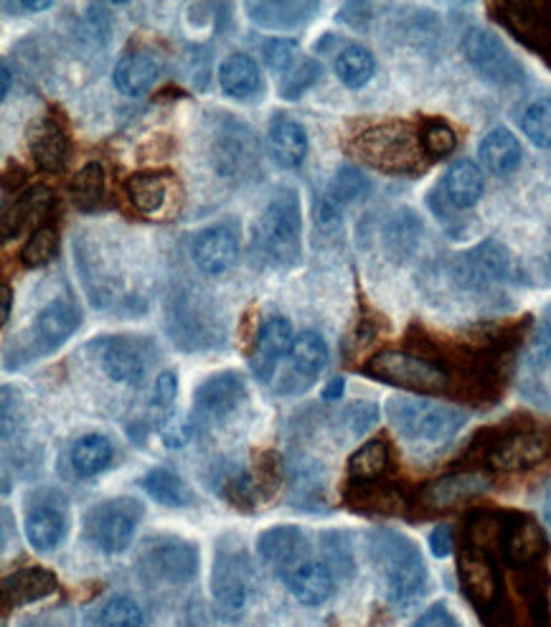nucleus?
Listing matches in <instances>:
<instances>
[{"label":"nucleus","instance_id":"56","mask_svg":"<svg viewBox=\"0 0 551 627\" xmlns=\"http://www.w3.org/2000/svg\"><path fill=\"white\" fill-rule=\"evenodd\" d=\"M544 523H547V529H549V533H551V498H549L547 506H544Z\"/></svg>","mask_w":551,"mask_h":627},{"label":"nucleus","instance_id":"25","mask_svg":"<svg viewBox=\"0 0 551 627\" xmlns=\"http://www.w3.org/2000/svg\"><path fill=\"white\" fill-rule=\"evenodd\" d=\"M478 156L488 171H494L496 176L513 173L521 163V142L516 140V135L508 127H496L480 140Z\"/></svg>","mask_w":551,"mask_h":627},{"label":"nucleus","instance_id":"23","mask_svg":"<svg viewBox=\"0 0 551 627\" xmlns=\"http://www.w3.org/2000/svg\"><path fill=\"white\" fill-rule=\"evenodd\" d=\"M66 536V519L54 506H36L25 516V539L36 552H54Z\"/></svg>","mask_w":551,"mask_h":627},{"label":"nucleus","instance_id":"50","mask_svg":"<svg viewBox=\"0 0 551 627\" xmlns=\"http://www.w3.org/2000/svg\"><path fill=\"white\" fill-rule=\"evenodd\" d=\"M414 627H457V620L451 615V609L445 605H435L430 607L425 615L420 617L417 625Z\"/></svg>","mask_w":551,"mask_h":627},{"label":"nucleus","instance_id":"44","mask_svg":"<svg viewBox=\"0 0 551 627\" xmlns=\"http://www.w3.org/2000/svg\"><path fill=\"white\" fill-rule=\"evenodd\" d=\"M508 554L516 562H529L537 554H541L544 549V539H541V531L533 527L531 521H523L519 527H513L511 536H508Z\"/></svg>","mask_w":551,"mask_h":627},{"label":"nucleus","instance_id":"32","mask_svg":"<svg viewBox=\"0 0 551 627\" xmlns=\"http://www.w3.org/2000/svg\"><path fill=\"white\" fill-rule=\"evenodd\" d=\"M140 486L152 498V501H158L160 506L186 508V506H191V501H193L191 490L186 488L183 480L168 468H152L150 472L142 476Z\"/></svg>","mask_w":551,"mask_h":627},{"label":"nucleus","instance_id":"43","mask_svg":"<svg viewBox=\"0 0 551 627\" xmlns=\"http://www.w3.org/2000/svg\"><path fill=\"white\" fill-rule=\"evenodd\" d=\"M389 465V450L381 439L363 445L351 457V476L353 478H377L386 470Z\"/></svg>","mask_w":551,"mask_h":627},{"label":"nucleus","instance_id":"7","mask_svg":"<svg viewBox=\"0 0 551 627\" xmlns=\"http://www.w3.org/2000/svg\"><path fill=\"white\" fill-rule=\"evenodd\" d=\"M262 150L254 132L242 123L222 125L214 140V168L226 181H250L259 173Z\"/></svg>","mask_w":551,"mask_h":627},{"label":"nucleus","instance_id":"3","mask_svg":"<svg viewBox=\"0 0 551 627\" xmlns=\"http://www.w3.org/2000/svg\"><path fill=\"white\" fill-rule=\"evenodd\" d=\"M374 554L381 572H384L389 597L394 603L420 595L422 587H425L427 572L417 546L410 539L392 531H381L374 536Z\"/></svg>","mask_w":551,"mask_h":627},{"label":"nucleus","instance_id":"42","mask_svg":"<svg viewBox=\"0 0 551 627\" xmlns=\"http://www.w3.org/2000/svg\"><path fill=\"white\" fill-rule=\"evenodd\" d=\"M56 247H59V236L54 229L41 226L31 234V240L23 244L21 262L25 267H44L51 259H54Z\"/></svg>","mask_w":551,"mask_h":627},{"label":"nucleus","instance_id":"4","mask_svg":"<svg viewBox=\"0 0 551 627\" xmlns=\"http://www.w3.org/2000/svg\"><path fill=\"white\" fill-rule=\"evenodd\" d=\"M351 152L363 163L379 168L386 173H410L420 166L422 152L414 142V135L402 123L377 125L359 135Z\"/></svg>","mask_w":551,"mask_h":627},{"label":"nucleus","instance_id":"40","mask_svg":"<svg viewBox=\"0 0 551 627\" xmlns=\"http://www.w3.org/2000/svg\"><path fill=\"white\" fill-rule=\"evenodd\" d=\"M320 76V64L310 56H300V62L290 72L279 76V95L285 99H298L305 89L312 87Z\"/></svg>","mask_w":551,"mask_h":627},{"label":"nucleus","instance_id":"6","mask_svg":"<svg viewBox=\"0 0 551 627\" xmlns=\"http://www.w3.org/2000/svg\"><path fill=\"white\" fill-rule=\"evenodd\" d=\"M142 506L133 498H115L87 513V536L107 554H123L133 544Z\"/></svg>","mask_w":551,"mask_h":627},{"label":"nucleus","instance_id":"24","mask_svg":"<svg viewBox=\"0 0 551 627\" xmlns=\"http://www.w3.org/2000/svg\"><path fill=\"white\" fill-rule=\"evenodd\" d=\"M250 19L265 29H295L312 19V13L320 11L318 3H287V0H277V3H247Z\"/></svg>","mask_w":551,"mask_h":627},{"label":"nucleus","instance_id":"27","mask_svg":"<svg viewBox=\"0 0 551 627\" xmlns=\"http://www.w3.org/2000/svg\"><path fill=\"white\" fill-rule=\"evenodd\" d=\"M99 361L105 374L117 384H138L142 374H146V359L135 346L125 341H109L102 349Z\"/></svg>","mask_w":551,"mask_h":627},{"label":"nucleus","instance_id":"1","mask_svg":"<svg viewBox=\"0 0 551 627\" xmlns=\"http://www.w3.org/2000/svg\"><path fill=\"white\" fill-rule=\"evenodd\" d=\"M300 196L295 189H279L254 224V252L269 267L287 269L300 262Z\"/></svg>","mask_w":551,"mask_h":627},{"label":"nucleus","instance_id":"10","mask_svg":"<svg viewBox=\"0 0 551 627\" xmlns=\"http://www.w3.org/2000/svg\"><path fill=\"white\" fill-rule=\"evenodd\" d=\"M193 262L203 275H224L240 257V232L234 224H214L193 236Z\"/></svg>","mask_w":551,"mask_h":627},{"label":"nucleus","instance_id":"2","mask_svg":"<svg viewBox=\"0 0 551 627\" xmlns=\"http://www.w3.org/2000/svg\"><path fill=\"white\" fill-rule=\"evenodd\" d=\"M389 419L402 437L412 443H447L465 425V412L455 406L410 400V396H396L389 402Z\"/></svg>","mask_w":551,"mask_h":627},{"label":"nucleus","instance_id":"47","mask_svg":"<svg viewBox=\"0 0 551 627\" xmlns=\"http://www.w3.org/2000/svg\"><path fill=\"white\" fill-rule=\"evenodd\" d=\"M346 419H349V425L356 435H363V432L377 425L379 410H377V404H371V402H356Z\"/></svg>","mask_w":551,"mask_h":627},{"label":"nucleus","instance_id":"12","mask_svg":"<svg viewBox=\"0 0 551 627\" xmlns=\"http://www.w3.org/2000/svg\"><path fill=\"white\" fill-rule=\"evenodd\" d=\"M214 599L224 617H234L247 603V559L242 554H219L214 564Z\"/></svg>","mask_w":551,"mask_h":627},{"label":"nucleus","instance_id":"37","mask_svg":"<svg viewBox=\"0 0 551 627\" xmlns=\"http://www.w3.org/2000/svg\"><path fill=\"white\" fill-rule=\"evenodd\" d=\"M105 199V173L99 163H87L80 173L74 176L72 183V201L76 209L89 211Z\"/></svg>","mask_w":551,"mask_h":627},{"label":"nucleus","instance_id":"51","mask_svg":"<svg viewBox=\"0 0 551 627\" xmlns=\"http://www.w3.org/2000/svg\"><path fill=\"white\" fill-rule=\"evenodd\" d=\"M430 546H432V554L435 556H447L453 552V533L447 527H437L435 531H432V536H430Z\"/></svg>","mask_w":551,"mask_h":627},{"label":"nucleus","instance_id":"22","mask_svg":"<svg viewBox=\"0 0 551 627\" xmlns=\"http://www.w3.org/2000/svg\"><path fill=\"white\" fill-rule=\"evenodd\" d=\"M290 374L305 381V386H310L312 379L324 374L328 366V346L324 336H318L316 330H303L300 336H295L290 355Z\"/></svg>","mask_w":551,"mask_h":627},{"label":"nucleus","instance_id":"21","mask_svg":"<svg viewBox=\"0 0 551 627\" xmlns=\"http://www.w3.org/2000/svg\"><path fill=\"white\" fill-rule=\"evenodd\" d=\"M80 323H82V316L72 302H66V300L51 302L39 312V318H36L39 343H44L46 349H56V346H62L66 338H72L76 333Z\"/></svg>","mask_w":551,"mask_h":627},{"label":"nucleus","instance_id":"14","mask_svg":"<svg viewBox=\"0 0 551 627\" xmlns=\"http://www.w3.org/2000/svg\"><path fill=\"white\" fill-rule=\"evenodd\" d=\"M295 343L293 326L285 318H267L259 328L257 351L252 355V371L259 381H269L275 374L277 363L290 355Z\"/></svg>","mask_w":551,"mask_h":627},{"label":"nucleus","instance_id":"33","mask_svg":"<svg viewBox=\"0 0 551 627\" xmlns=\"http://www.w3.org/2000/svg\"><path fill=\"white\" fill-rule=\"evenodd\" d=\"M460 580L476 603H488L496 595V572L483 554H465L460 562Z\"/></svg>","mask_w":551,"mask_h":627},{"label":"nucleus","instance_id":"19","mask_svg":"<svg viewBox=\"0 0 551 627\" xmlns=\"http://www.w3.org/2000/svg\"><path fill=\"white\" fill-rule=\"evenodd\" d=\"M160 76V62L148 51H135V54H125L120 62L115 64L113 79L115 87L123 92L125 97H140L156 84Z\"/></svg>","mask_w":551,"mask_h":627},{"label":"nucleus","instance_id":"18","mask_svg":"<svg viewBox=\"0 0 551 627\" xmlns=\"http://www.w3.org/2000/svg\"><path fill=\"white\" fill-rule=\"evenodd\" d=\"M257 549L259 554L265 556V562H269L279 570V574H285L293 570V566H298L305 556V536L300 529L295 527H277V529H269L259 536L257 541Z\"/></svg>","mask_w":551,"mask_h":627},{"label":"nucleus","instance_id":"46","mask_svg":"<svg viewBox=\"0 0 551 627\" xmlns=\"http://www.w3.org/2000/svg\"><path fill=\"white\" fill-rule=\"evenodd\" d=\"M262 56H265V62L269 70H273L275 74H287L293 70L295 64L300 62V46H298V41H293V39H269L265 49H262Z\"/></svg>","mask_w":551,"mask_h":627},{"label":"nucleus","instance_id":"39","mask_svg":"<svg viewBox=\"0 0 551 627\" xmlns=\"http://www.w3.org/2000/svg\"><path fill=\"white\" fill-rule=\"evenodd\" d=\"M521 127L537 148H551V97L537 99L523 113Z\"/></svg>","mask_w":551,"mask_h":627},{"label":"nucleus","instance_id":"9","mask_svg":"<svg viewBox=\"0 0 551 627\" xmlns=\"http://www.w3.org/2000/svg\"><path fill=\"white\" fill-rule=\"evenodd\" d=\"M369 374L394 386L417 389V392H437L445 386V374L432 363L414 359L410 353H379L369 363Z\"/></svg>","mask_w":551,"mask_h":627},{"label":"nucleus","instance_id":"41","mask_svg":"<svg viewBox=\"0 0 551 627\" xmlns=\"http://www.w3.org/2000/svg\"><path fill=\"white\" fill-rule=\"evenodd\" d=\"M142 625H146V615H142L140 605L125 595L109 599L99 613V627H142Z\"/></svg>","mask_w":551,"mask_h":627},{"label":"nucleus","instance_id":"31","mask_svg":"<svg viewBox=\"0 0 551 627\" xmlns=\"http://www.w3.org/2000/svg\"><path fill=\"white\" fill-rule=\"evenodd\" d=\"M72 468L76 476L95 478L113 463V445L102 435H84L72 445Z\"/></svg>","mask_w":551,"mask_h":627},{"label":"nucleus","instance_id":"45","mask_svg":"<svg viewBox=\"0 0 551 627\" xmlns=\"http://www.w3.org/2000/svg\"><path fill=\"white\" fill-rule=\"evenodd\" d=\"M420 142H422V150H425V156L445 158L455 150L457 138H455L453 127L447 123L430 120V123H425V127H422Z\"/></svg>","mask_w":551,"mask_h":627},{"label":"nucleus","instance_id":"52","mask_svg":"<svg viewBox=\"0 0 551 627\" xmlns=\"http://www.w3.org/2000/svg\"><path fill=\"white\" fill-rule=\"evenodd\" d=\"M51 8V3H3V11L11 13V11H25V13H39V11H46Z\"/></svg>","mask_w":551,"mask_h":627},{"label":"nucleus","instance_id":"53","mask_svg":"<svg viewBox=\"0 0 551 627\" xmlns=\"http://www.w3.org/2000/svg\"><path fill=\"white\" fill-rule=\"evenodd\" d=\"M343 389H346V381H343V379H333V381H330V384L324 389V400H326V402L341 400Z\"/></svg>","mask_w":551,"mask_h":627},{"label":"nucleus","instance_id":"36","mask_svg":"<svg viewBox=\"0 0 551 627\" xmlns=\"http://www.w3.org/2000/svg\"><path fill=\"white\" fill-rule=\"evenodd\" d=\"M49 191L46 189H33L29 193H23L21 199H15L13 201V206L6 211V216H3V240H13V236H19L21 229L33 222L41 211L46 209V203H49Z\"/></svg>","mask_w":551,"mask_h":627},{"label":"nucleus","instance_id":"26","mask_svg":"<svg viewBox=\"0 0 551 627\" xmlns=\"http://www.w3.org/2000/svg\"><path fill=\"white\" fill-rule=\"evenodd\" d=\"M443 191L455 209L476 206L483 196V173L473 160H455L443 178Z\"/></svg>","mask_w":551,"mask_h":627},{"label":"nucleus","instance_id":"16","mask_svg":"<svg viewBox=\"0 0 551 627\" xmlns=\"http://www.w3.org/2000/svg\"><path fill=\"white\" fill-rule=\"evenodd\" d=\"M285 584L290 595L305 607H318L333 595V577H330L328 566L320 562H300L285 574Z\"/></svg>","mask_w":551,"mask_h":627},{"label":"nucleus","instance_id":"28","mask_svg":"<svg viewBox=\"0 0 551 627\" xmlns=\"http://www.w3.org/2000/svg\"><path fill=\"white\" fill-rule=\"evenodd\" d=\"M127 199L140 214H158L168 201V176L160 171H140L127 178Z\"/></svg>","mask_w":551,"mask_h":627},{"label":"nucleus","instance_id":"17","mask_svg":"<svg viewBox=\"0 0 551 627\" xmlns=\"http://www.w3.org/2000/svg\"><path fill=\"white\" fill-rule=\"evenodd\" d=\"M267 146L279 168H298L308 156V132L298 120L275 115L273 125H269Z\"/></svg>","mask_w":551,"mask_h":627},{"label":"nucleus","instance_id":"20","mask_svg":"<svg viewBox=\"0 0 551 627\" xmlns=\"http://www.w3.org/2000/svg\"><path fill=\"white\" fill-rule=\"evenodd\" d=\"M219 84L229 97L252 99L262 92L259 66L247 54H229L219 66Z\"/></svg>","mask_w":551,"mask_h":627},{"label":"nucleus","instance_id":"55","mask_svg":"<svg viewBox=\"0 0 551 627\" xmlns=\"http://www.w3.org/2000/svg\"><path fill=\"white\" fill-rule=\"evenodd\" d=\"M8 92H11V70H8V64H3V89H0V97H8Z\"/></svg>","mask_w":551,"mask_h":627},{"label":"nucleus","instance_id":"11","mask_svg":"<svg viewBox=\"0 0 551 627\" xmlns=\"http://www.w3.org/2000/svg\"><path fill=\"white\" fill-rule=\"evenodd\" d=\"M244 396H247V386H244L242 374L222 371V374L209 376L193 392V410H197L199 417L216 422L232 414L244 402Z\"/></svg>","mask_w":551,"mask_h":627},{"label":"nucleus","instance_id":"35","mask_svg":"<svg viewBox=\"0 0 551 627\" xmlns=\"http://www.w3.org/2000/svg\"><path fill=\"white\" fill-rule=\"evenodd\" d=\"M369 193V181L363 178V173L359 168L346 163L338 168L336 173V181L330 183V189L324 193V199L330 203V206H336L338 211H343L349 203L363 199Z\"/></svg>","mask_w":551,"mask_h":627},{"label":"nucleus","instance_id":"15","mask_svg":"<svg viewBox=\"0 0 551 627\" xmlns=\"http://www.w3.org/2000/svg\"><path fill=\"white\" fill-rule=\"evenodd\" d=\"M146 559L150 570L168 582H189L199 570L197 546L181 539H158Z\"/></svg>","mask_w":551,"mask_h":627},{"label":"nucleus","instance_id":"48","mask_svg":"<svg viewBox=\"0 0 551 627\" xmlns=\"http://www.w3.org/2000/svg\"><path fill=\"white\" fill-rule=\"evenodd\" d=\"M178 396V376L173 371H163L156 381V394H152V402L158 406H171Z\"/></svg>","mask_w":551,"mask_h":627},{"label":"nucleus","instance_id":"34","mask_svg":"<svg viewBox=\"0 0 551 627\" xmlns=\"http://www.w3.org/2000/svg\"><path fill=\"white\" fill-rule=\"evenodd\" d=\"M377 72V62L371 56V51H367L359 44L346 46L341 54L336 59V74L346 87L359 89L363 84H369L371 76Z\"/></svg>","mask_w":551,"mask_h":627},{"label":"nucleus","instance_id":"13","mask_svg":"<svg viewBox=\"0 0 551 627\" xmlns=\"http://www.w3.org/2000/svg\"><path fill=\"white\" fill-rule=\"evenodd\" d=\"M29 140V152L41 171L59 173L66 166V156H70V140L54 117H39L29 125L25 132Z\"/></svg>","mask_w":551,"mask_h":627},{"label":"nucleus","instance_id":"30","mask_svg":"<svg viewBox=\"0 0 551 627\" xmlns=\"http://www.w3.org/2000/svg\"><path fill=\"white\" fill-rule=\"evenodd\" d=\"M422 234L420 219L412 211H396L384 226V249L394 262H402L410 257L417 247V240Z\"/></svg>","mask_w":551,"mask_h":627},{"label":"nucleus","instance_id":"29","mask_svg":"<svg viewBox=\"0 0 551 627\" xmlns=\"http://www.w3.org/2000/svg\"><path fill=\"white\" fill-rule=\"evenodd\" d=\"M547 439L539 435H516L504 443L496 450V468L501 470H521V468H533V465L541 463L547 457Z\"/></svg>","mask_w":551,"mask_h":627},{"label":"nucleus","instance_id":"57","mask_svg":"<svg viewBox=\"0 0 551 627\" xmlns=\"http://www.w3.org/2000/svg\"><path fill=\"white\" fill-rule=\"evenodd\" d=\"M549 269H551V259H549Z\"/></svg>","mask_w":551,"mask_h":627},{"label":"nucleus","instance_id":"8","mask_svg":"<svg viewBox=\"0 0 551 627\" xmlns=\"http://www.w3.org/2000/svg\"><path fill=\"white\" fill-rule=\"evenodd\" d=\"M513 275V259L504 244L488 240L468 249L453 262V277L468 290H488V287L508 283Z\"/></svg>","mask_w":551,"mask_h":627},{"label":"nucleus","instance_id":"5","mask_svg":"<svg viewBox=\"0 0 551 627\" xmlns=\"http://www.w3.org/2000/svg\"><path fill=\"white\" fill-rule=\"evenodd\" d=\"M463 54L483 79L496 87H516L527 79L519 59L488 29H470L463 39Z\"/></svg>","mask_w":551,"mask_h":627},{"label":"nucleus","instance_id":"38","mask_svg":"<svg viewBox=\"0 0 551 627\" xmlns=\"http://www.w3.org/2000/svg\"><path fill=\"white\" fill-rule=\"evenodd\" d=\"M478 490H483V480L480 478H476V476H455V478H445V480L435 482V486L427 490V498H430L432 506L443 508V506L463 501V498L478 493Z\"/></svg>","mask_w":551,"mask_h":627},{"label":"nucleus","instance_id":"54","mask_svg":"<svg viewBox=\"0 0 551 627\" xmlns=\"http://www.w3.org/2000/svg\"><path fill=\"white\" fill-rule=\"evenodd\" d=\"M0 295H3V316H0V320H3V326L8 323V318H11V305H13V290L8 285H3V290H0Z\"/></svg>","mask_w":551,"mask_h":627},{"label":"nucleus","instance_id":"49","mask_svg":"<svg viewBox=\"0 0 551 627\" xmlns=\"http://www.w3.org/2000/svg\"><path fill=\"white\" fill-rule=\"evenodd\" d=\"M549 355H551V328L539 326L537 336H533V341L529 346V361L533 366H539V363H544Z\"/></svg>","mask_w":551,"mask_h":627}]
</instances>
